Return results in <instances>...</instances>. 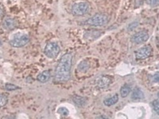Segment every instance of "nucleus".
Masks as SVG:
<instances>
[{
    "mask_svg": "<svg viewBox=\"0 0 159 119\" xmlns=\"http://www.w3.org/2000/svg\"><path fill=\"white\" fill-rule=\"evenodd\" d=\"M72 55L65 53L61 56L55 71L53 81L57 83H64L70 79V72L72 68Z\"/></svg>",
    "mask_w": 159,
    "mask_h": 119,
    "instance_id": "f257e3e1",
    "label": "nucleus"
},
{
    "mask_svg": "<svg viewBox=\"0 0 159 119\" xmlns=\"http://www.w3.org/2000/svg\"><path fill=\"white\" fill-rule=\"evenodd\" d=\"M109 22L108 17L103 14H96L84 22V24L91 26H103Z\"/></svg>",
    "mask_w": 159,
    "mask_h": 119,
    "instance_id": "f03ea898",
    "label": "nucleus"
},
{
    "mask_svg": "<svg viewBox=\"0 0 159 119\" xmlns=\"http://www.w3.org/2000/svg\"><path fill=\"white\" fill-rule=\"evenodd\" d=\"M30 37L25 33H17L10 40V45L12 47L22 48L30 42Z\"/></svg>",
    "mask_w": 159,
    "mask_h": 119,
    "instance_id": "7ed1b4c3",
    "label": "nucleus"
},
{
    "mask_svg": "<svg viewBox=\"0 0 159 119\" xmlns=\"http://www.w3.org/2000/svg\"><path fill=\"white\" fill-rule=\"evenodd\" d=\"M60 52H61L60 46L56 42H49L44 49L45 55L50 59L56 58L59 55Z\"/></svg>",
    "mask_w": 159,
    "mask_h": 119,
    "instance_id": "20e7f679",
    "label": "nucleus"
},
{
    "mask_svg": "<svg viewBox=\"0 0 159 119\" xmlns=\"http://www.w3.org/2000/svg\"><path fill=\"white\" fill-rule=\"evenodd\" d=\"M90 6L88 2H80L73 4L72 7V13L75 16H83L89 11Z\"/></svg>",
    "mask_w": 159,
    "mask_h": 119,
    "instance_id": "39448f33",
    "label": "nucleus"
},
{
    "mask_svg": "<svg viewBox=\"0 0 159 119\" xmlns=\"http://www.w3.org/2000/svg\"><path fill=\"white\" fill-rule=\"evenodd\" d=\"M152 48L150 45H145L135 52V57L137 60H145L150 57L152 53Z\"/></svg>",
    "mask_w": 159,
    "mask_h": 119,
    "instance_id": "423d86ee",
    "label": "nucleus"
},
{
    "mask_svg": "<svg viewBox=\"0 0 159 119\" xmlns=\"http://www.w3.org/2000/svg\"><path fill=\"white\" fill-rule=\"evenodd\" d=\"M149 39V33L147 31H140L134 33L131 37V42L134 44H143Z\"/></svg>",
    "mask_w": 159,
    "mask_h": 119,
    "instance_id": "0eeeda50",
    "label": "nucleus"
},
{
    "mask_svg": "<svg viewBox=\"0 0 159 119\" xmlns=\"http://www.w3.org/2000/svg\"><path fill=\"white\" fill-rule=\"evenodd\" d=\"M17 25L16 20L11 17H7L2 20V26L6 30H13L15 29Z\"/></svg>",
    "mask_w": 159,
    "mask_h": 119,
    "instance_id": "6e6552de",
    "label": "nucleus"
},
{
    "mask_svg": "<svg viewBox=\"0 0 159 119\" xmlns=\"http://www.w3.org/2000/svg\"><path fill=\"white\" fill-rule=\"evenodd\" d=\"M111 83V79L109 76H100V77H99L96 79V84H97L98 87H100V88L107 87V86L110 85Z\"/></svg>",
    "mask_w": 159,
    "mask_h": 119,
    "instance_id": "1a4fd4ad",
    "label": "nucleus"
},
{
    "mask_svg": "<svg viewBox=\"0 0 159 119\" xmlns=\"http://www.w3.org/2000/svg\"><path fill=\"white\" fill-rule=\"evenodd\" d=\"M102 33H103L100 30H89L85 33L84 37L85 39L89 40V41H93V40L97 39L99 37L101 36Z\"/></svg>",
    "mask_w": 159,
    "mask_h": 119,
    "instance_id": "9d476101",
    "label": "nucleus"
},
{
    "mask_svg": "<svg viewBox=\"0 0 159 119\" xmlns=\"http://www.w3.org/2000/svg\"><path fill=\"white\" fill-rule=\"evenodd\" d=\"M144 99V93L143 90L140 88H136L134 89V90L132 91L131 94V99L133 100H141V99Z\"/></svg>",
    "mask_w": 159,
    "mask_h": 119,
    "instance_id": "9b49d317",
    "label": "nucleus"
},
{
    "mask_svg": "<svg viewBox=\"0 0 159 119\" xmlns=\"http://www.w3.org/2000/svg\"><path fill=\"white\" fill-rule=\"evenodd\" d=\"M49 78H50V72L49 70H46L38 75V80L41 83H46L49 79Z\"/></svg>",
    "mask_w": 159,
    "mask_h": 119,
    "instance_id": "f8f14e48",
    "label": "nucleus"
},
{
    "mask_svg": "<svg viewBox=\"0 0 159 119\" xmlns=\"http://www.w3.org/2000/svg\"><path fill=\"white\" fill-rule=\"evenodd\" d=\"M72 101L76 106L80 107H84L85 104H86V99L84 97H81V96H78V95H74L72 96Z\"/></svg>",
    "mask_w": 159,
    "mask_h": 119,
    "instance_id": "ddd939ff",
    "label": "nucleus"
},
{
    "mask_svg": "<svg viewBox=\"0 0 159 119\" xmlns=\"http://www.w3.org/2000/svg\"><path fill=\"white\" fill-rule=\"evenodd\" d=\"M119 101V96L117 95H115L112 97L107 98V99H105L103 100V104L107 107H111L112 105H115L117 102Z\"/></svg>",
    "mask_w": 159,
    "mask_h": 119,
    "instance_id": "4468645a",
    "label": "nucleus"
},
{
    "mask_svg": "<svg viewBox=\"0 0 159 119\" xmlns=\"http://www.w3.org/2000/svg\"><path fill=\"white\" fill-rule=\"evenodd\" d=\"M130 86H128V85L127 84L123 86V87H121V89H120V95H121V96L123 98L127 97V96L130 94Z\"/></svg>",
    "mask_w": 159,
    "mask_h": 119,
    "instance_id": "2eb2a0df",
    "label": "nucleus"
},
{
    "mask_svg": "<svg viewBox=\"0 0 159 119\" xmlns=\"http://www.w3.org/2000/svg\"><path fill=\"white\" fill-rule=\"evenodd\" d=\"M78 68H79V69L81 71V72H86V71L89 68V62H87L86 60H84V61L80 62L79 66H78Z\"/></svg>",
    "mask_w": 159,
    "mask_h": 119,
    "instance_id": "dca6fc26",
    "label": "nucleus"
},
{
    "mask_svg": "<svg viewBox=\"0 0 159 119\" xmlns=\"http://www.w3.org/2000/svg\"><path fill=\"white\" fill-rule=\"evenodd\" d=\"M8 102L7 97L3 94H0V107H2L7 105Z\"/></svg>",
    "mask_w": 159,
    "mask_h": 119,
    "instance_id": "f3484780",
    "label": "nucleus"
},
{
    "mask_svg": "<svg viewBox=\"0 0 159 119\" xmlns=\"http://www.w3.org/2000/svg\"><path fill=\"white\" fill-rule=\"evenodd\" d=\"M5 89L7 90H10V91H11V90H18V89H20V87H18L16 85L12 84V83H7V84L5 85Z\"/></svg>",
    "mask_w": 159,
    "mask_h": 119,
    "instance_id": "a211bd4d",
    "label": "nucleus"
},
{
    "mask_svg": "<svg viewBox=\"0 0 159 119\" xmlns=\"http://www.w3.org/2000/svg\"><path fill=\"white\" fill-rule=\"evenodd\" d=\"M57 113L62 116H68L69 114V110L65 107H61V108L58 109Z\"/></svg>",
    "mask_w": 159,
    "mask_h": 119,
    "instance_id": "6ab92c4d",
    "label": "nucleus"
},
{
    "mask_svg": "<svg viewBox=\"0 0 159 119\" xmlns=\"http://www.w3.org/2000/svg\"><path fill=\"white\" fill-rule=\"evenodd\" d=\"M153 107H154V111L156 112V114H159V103L158 99H156L153 102Z\"/></svg>",
    "mask_w": 159,
    "mask_h": 119,
    "instance_id": "aec40b11",
    "label": "nucleus"
},
{
    "mask_svg": "<svg viewBox=\"0 0 159 119\" xmlns=\"http://www.w3.org/2000/svg\"><path fill=\"white\" fill-rule=\"evenodd\" d=\"M147 3L151 7H156L158 6L159 0H147Z\"/></svg>",
    "mask_w": 159,
    "mask_h": 119,
    "instance_id": "412c9836",
    "label": "nucleus"
},
{
    "mask_svg": "<svg viewBox=\"0 0 159 119\" xmlns=\"http://www.w3.org/2000/svg\"><path fill=\"white\" fill-rule=\"evenodd\" d=\"M138 25H139V22H132V23H130V25H128V28H127V29H128V30L130 31H133L136 27H138Z\"/></svg>",
    "mask_w": 159,
    "mask_h": 119,
    "instance_id": "4be33fe9",
    "label": "nucleus"
},
{
    "mask_svg": "<svg viewBox=\"0 0 159 119\" xmlns=\"http://www.w3.org/2000/svg\"><path fill=\"white\" fill-rule=\"evenodd\" d=\"M159 74L158 72H156L155 75H154V76H153V81L154 82V83H158V77H159Z\"/></svg>",
    "mask_w": 159,
    "mask_h": 119,
    "instance_id": "5701e85b",
    "label": "nucleus"
},
{
    "mask_svg": "<svg viewBox=\"0 0 159 119\" xmlns=\"http://www.w3.org/2000/svg\"><path fill=\"white\" fill-rule=\"evenodd\" d=\"M3 15V11H2V8H0V18Z\"/></svg>",
    "mask_w": 159,
    "mask_h": 119,
    "instance_id": "b1692460",
    "label": "nucleus"
}]
</instances>
